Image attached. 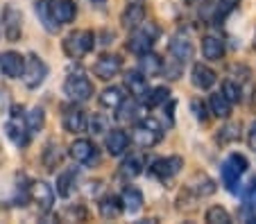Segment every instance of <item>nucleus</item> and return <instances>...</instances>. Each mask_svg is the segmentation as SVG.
Returning <instances> with one entry per match:
<instances>
[{"label":"nucleus","mask_w":256,"mask_h":224,"mask_svg":"<svg viewBox=\"0 0 256 224\" xmlns=\"http://www.w3.org/2000/svg\"><path fill=\"white\" fill-rule=\"evenodd\" d=\"M159 36H161V27L154 20H148V23L138 25L136 29H132L130 39H127V50H130L132 54H136V57H140V54L150 52V50L154 48Z\"/></svg>","instance_id":"obj_1"},{"label":"nucleus","mask_w":256,"mask_h":224,"mask_svg":"<svg viewBox=\"0 0 256 224\" xmlns=\"http://www.w3.org/2000/svg\"><path fill=\"white\" fill-rule=\"evenodd\" d=\"M132 141L143 150H150V147L159 145L164 141V127L154 118H140L132 129Z\"/></svg>","instance_id":"obj_2"},{"label":"nucleus","mask_w":256,"mask_h":224,"mask_svg":"<svg viewBox=\"0 0 256 224\" xmlns=\"http://www.w3.org/2000/svg\"><path fill=\"white\" fill-rule=\"evenodd\" d=\"M96 48V34L91 29H78L64 39V52L70 59H82Z\"/></svg>","instance_id":"obj_3"},{"label":"nucleus","mask_w":256,"mask_h":224,"mask_svg":"<svg viewBox=\"0 0 256 224\" xmlns=\"http://www.w3.org/2000/svg\"><path fill=\"white\" fill-rule=\"evenodd\" d=\"M64 95L70 102H86V100L93 98V82L84 73H70L64 79Z\"/></svg>","instance_id":"obj_4"},{"label":"nucleus","mask_w":256,"mask_h":224,"mask_svg":"<svg viewBox=\"0 0 256 224\" xmlns=\"http://www.w3.org/2000/svg\"><path fill=\"white\" fill-rule=\"evenodd\" d=\"M247 168H250V161L242 154H238V152H234V154H229L224 159L222 168H220V175H222V184L227 186V190L236 193V186L240 181V177L247 172Z\"/></svg>","instance_id":"obj_5"},{"label":"nucleus","mask_w":256,"mask_h":224,"mask_svg":"<svg viewBox=\"0 0 256 224\" xmlns=\"http://www.w3.org/2000/svg\"><path fill=\"white\" fill-rule=\"evenodd\" d=\"M5 132H7L10 141L14 143L16 147H28L32 132L28 129L23 107H12V116H10V120H7V125H5Z\"/></svg>","instance_id":"obj_6"},{"label":"nucleus","mask_w":256,"mask_h":224,"mask_svg":"<svg viewBox=\"0 0 256 224\" xmlns=\"http://www.w3.org/2000/svg\"><path fill=\"white\" fill-rule=\"evenodd\" d=\"M0 23H2V34H5V39L10 43H16L23 36V14H20L18 7H14V5L2 7Z\"/></svg>","instance_id":"obj_7"},{"label":"nucleus","mask_w":256,"mask_h":224,"mask_svg":"<svg viewBox=\"0 0 256 224\" xmlns=\"http://www.w3.org/2000/svg\"><path fill=\"white\" fill-rule=\"evenodd\" d=\"M182 168H184V159L172 154V156L154 159V161L150 163V168H148V172H150L152 177H156L159 181H170L172 177H177L179 172H182Z\"/></svg>","instance_id":"obj_8"},{"label":"nucleus","mask_w":256,"mask_h":224,"mask_svg":"<svg viewBox=\"0 0 256 224\" xmlns=\"http://www.w3.org/2000/svg\"><path fill=\"white\" fill-rule=\"evenodd\" d=\"M50 68L48 63L44 61V59L39 57V54H30L28 57V63H25V73H23V82L28 88H39L41 84L46 82V77H48Z\"/></svg>","instance_id":"obj_9"},{"label":"nucleus","mask_w":256,"mask_h":224,"mask_svg":"<svg viewBox=\"0 0 256 224\" xmlns=\"http://www.w3.org/2000/svg\"><path fill=\"white\" fill-rule=\"evenodd\" d=\"M68 154H70V159L75 163H80V166H93V163H98V159H100L96 143L88 141V138H75V141L70 143V147H68Z\"/></svg>","instance_id":"obj_10"},{"label":"nucleus","mask_w":256,"mask_h":224,"mask_svg":"<svg viewBox=\"0 0 256 224\" xmlns=\"http://www.w3.org/2000/svg\"><path fill=\"white\" fill-rule=\"evenodd\" d=\"M62 125L68 134H82L88 129V118H86V111L82 107H78V102L68 104L64 107V113H62Z\"/></svg>","instance_id":"obj_11"},{"label":"nucleus","mask_w":256,"mask_h":224,"mask_svg":"<svg viewBox=\"0 0 256 224\" xmlns=\"http://www.w3.org/2000/svg\"><path fill=\"white\" fill-rule=\"evenodd\" d=\"M122 70V59L120 54L116 52H104L98 57V61L93 63V75L102 82H109L112 77H116L118 73Z\"/></svg>","instance_id":"obj_12"},{"label":"nucleus","mask_w":256,"mask_h":224,"mask_svg":"<svg viewBox=\"0 0 256 224\" xmlns=\"http://www.w3.org/2000/svg\"><path fill=\"white\" fill-rule=\"evenodd\" d=\"M238 2L240 0H204L202 11L213 25H220L238 7Z\"/></svg>","instance_id":"obj_13"},{"label":"nucleus","mask_w":256,"mask_h":224,"mask_svg":"<svg viewBox=\"0 0 256 224\" xmlns=\"http://www.w3.org/2000/svg\"><path fill=\"white\" fill-rule=\"evenodd\" d=\"M25 63L28 59L16 50H7L0 54V73L5 75L7 79H20L25 73Z\"/></svg>","instance_id":"obj_14"},{"label":"nucleus","mask_w":256,"mask_h":224,"mask_svg":"<svg viewBox=\"0 0 256 224\" xmlns=\"http://www.w3.org/2000/svg\"><path fill=\"white\" fill-rule=\"evenodd\" d=\"M168 52H170V57L177 59V61L188 63L190 59L195 57V45H193V41H190V36L177 32L168 43Z\"/></svg>","instance_id":"obj_15"},{"label":"nucleus","mask_w":256,"mask_h":224,"mask_svg":"<svg viewBox=\"0 0 256 224\" xmlns=\"http://www.w3.org/2000/svg\"><path fill=\"white\" fill-rule=\"evenodd\" d=\"M145 23V0H127L125 9L120 14V25L125 29H136Z\"/></svg>","instance_id":"obj_16"},{"label":"nucleus","mask_w":256,"mask_h":224,"mask_svg":"<svg viewBox=\"0 0 256 224\" xmlns=\"http://www.w3.org/2000/svg\"><path fill=\"white\" fill-rule=\"evenodd\" d=\"M32 202L41 213H50L54 206V188L48 181H34L32 184Z\"/></svg>","instance_id":"obj_17"},{"label":"nucleus","mask_w":256,"mask_h":224,"mask_svg":"<svg viewBox=\"0 0 256 224\" xmlns=\"http://www.w3.org/2000/svg\"><path fill=\"white\" fill-rule=\"evenodd\" d=\"M190 82H193V86L200 88V91H208V88L216 86L218 73L213 68H208L206 63H193V68H190Z\"/></svg>","instance_id":"obj_18"},{"label":"nucleus","mask_w":256,"mask_h":224,"mask_svg":"<svg viewBox=\"0 0 256 224\" xmlns=\"http://www.w3.org/2000/svg\"><path fill=\"white\" fill-rule=\"evenodd\" d=\"M122 79H125V88L130 91V95L136 100H143L148 95V91H150V86H148L150 77H145L140 70H127Z\"/></svg>","instance_id":"obj_19"},{"label":"nucleus","mask_w":256,"mask_h":224,"mask_svg":"<svg viewBox=\"0 0 256 224\" xmlns=\"http://www.w3.org/2000/svg\"><path fill=\"white\" fill-rule=\"evenodd\" d=\"M164 68H166V61L161 59V54L152 52V50L138 57V70L145 77H159V75H164Z\"/></svg>","instance_id":"obj_20"},{"label":"nucleus","mask_w":256,"mask_h":224,"mask_svg":"<svg viewBox=\"0 0 256 224\" xmlns=\"http://www.w3.org/2000/svg\"><path fill=\"white\" fill-rule=\"evenodd\" d=\"M50 11H52V18L59 25H68L75 20L78 16V7L72 0H50Z\"/></svg>","instance_id":"obj_21"},{"label":"nucleus","mask_w":256,"mask_h":224,"mask_svg":"<svg viewBox=\"0 0 256 224\" xmlns=\"http://www.w3.org/2000/svg\"><path fill=\"white\" fill-rule=\"evenodd\" d=\"M104 147L112 156H122L127 152V147H130V136H127V132H122V129H109L106 138H104Z\"/></svg>","instance_id":"obj_22"},{"label":"nucleus","mask_w":256,"mask_h":224,"mask_svg":"<svg viewBox=\"0 0 256 224\" xmlns=\"http://www.w3.org/2000/svg\"><path fill=\"white\" fill-rule=\"evenodd\" d=\"M125 91L120 86H106L104 91L98 95V102H100L102 109H109V111H116L122 102H125Z\"/></svg>","instance_id":"obj_23"},{"label":"nucleus","mask_w":256,"mask_h":224,"mask_svg":"<svg viewBox=\"0 0 256 224\" xmlns=\"http://www.w3.org/2000/svg\"><path fill=\"white\" fill-rule=\"evenodd\" d=\"M202 54L208 61H220L224 57V41L213 34L202 36Z\"/></svg>","instance_id":"obj_24"},{"label":"nucleus","mask_w":256,"mask_h":224,"mask_svg":"<svg viewBox=\"0 0 256 224\" xmlns=\"http://www.w3.org/2000/svg\"><path fill=\"white\" fill-rule=\"evenodd\" d=\"M120 200H122V206H125V211L127 213H138L140 209H143V204H145V197H143V193H140L136 186H125L122 188V193H120Z\"/></svg>","instance_id":"obj_25"},{"label":"nucleus","mask_w":256,"mask_h":224,"mask_svg":"<svg viewBox=\"0 0 256 224\" xmlns=\"http://www.w3.org/2000/svg\"><path fill=\"white\" fill-rule=\"evenodd\" d=\"M98 211H100V215L104 220H116L122 215L125 206H122V200L118 195H104L100 200V204H98Z\"/></svg>","instance_id":"obj_26"},{"label":"nucleus","mask_w":256,"mask_h":224,"mask_svg":"<svg viewBox=\"0 0 256 224\" xmlns=\"http://www.w3.org/2000/svg\"><path fill=\"white\" fill-rule=\"evenodd\" d=\"M78 177H80V170L78 168H68V170H64L62 175L57 177V195L59 197H70L72 190H75V186H78Z\"/></svg>","instance_id":"obj_27"},{"label":"nucleus","mask_w":256,"mask_h":224,"mask_svg":"<svg viewBox=\"0 0 256 224\" xmlns=\"http://www.w3.org/2000/svg\"><path fill=\"white\" fill-rule=\"evenodd\" d=\"M140 100H136V98H130L127 100L125 98V102L120 104V107L116 109V120L118 122H138L140 120Z\"/></svg>","instance_id":"obj_28"},{"label":"nucleus","mask_w":256,"mask_h":224,"mask_svg":"<svg viewBox=\"0 0 256 224\" xmlns=\"http://www.w3.org/2000/svg\"><path fill=\"white\" fill-rule=\"evenodd\" d=\"M34 11H36V16H39L41 27H44L48 34H57L59 23L52 18V11H50V0H39V2L34 5Z\"/></svg>","instance_id":"obj_29"},{"label":"nucleus","mask_w":256,"mask_h":224,"mask_svg":"<svg viewBox=\"0 0 256 224\" xmlns=\"http://www.w3.org/2000/svg\"><path fill=\"white\" fill-rule=\"evenodd\" d=\"M208 109H211L213 116L222 118V120H227V118L232 116V102L227 100V95H224L222 91L208 95Z\"/></svg>","instance_id":"obj_30"},{"label":"nucleus","mask_w":256,"mask_h":224,"mask_svg":"<svg viewBox=\"0 0 256 224\" xmlns=\"http://www.w3.org/2000/svg\"><path fill=\"white\" fill-rule=\"evenodd\" d=\"M188 190H193L195 197H208L216 193V181L208 175H195L188 181Z\"/></svg>","instance_id":"obj_31"},{"label":"nucleus","mask_w":256,"mask_h":224,"mask_svg":"<svg viewBox=\"0 0 256 224\" xmlns=\"http://www.w3.org/2000/svg\"><path fill=\"white\" fill-rule=\"evenodd\" d=\"M170 100V88L168 86H154L148 91V95L143 98L145 109H156L161 104H166Z\"/></svg>","instance_id":"obj_32"},{"label":"nucleus","mask_w":256,"mask_h":224,"mask_svg":"<svg viewBox=\"0 0 256 224\" xmlns=\"http://www.w3.org/2000/svg\"><path fill=\"white\" fill-rule=\"evenodd\" d=\"M25 122H28V129L32 134H36V132H41L44 129V125H46V111H44V107H32L28 113H25Z\"/></svg>","instance_id":"obj_33"},{"label":"nucleus","mask_w":256,"mask_h":224,"mask_svg":"<svg viewBox=\"0 0 256 224\" xmlns=\"http://www.w3.org/2000/svg\"><path fill=\"white\" fill-rule=\"evenodd\" d=\"M41 161H44V166L48 168V170H54V168L62 163V152H59V145L54 141H50L48 145H46L44 154H41Z\"/></svg>","instance_id":"obj_34"},{"label":"nucleus","mask_w":256,"mask_h":224,"mask_svg":"<svg viewBox=\"0 0 256 224\" xmlns=\"http://www.w3.org/2000/svg\"><path fill=\"white\" fill-rule=\"evenodd\" d=\"M140 172H143V161L138 156H130V159H125L120 163V177H125V179H134Z\"/></svg>","instance_id":"obj_35"},{"label":"nucleus","mask_w":256,"mask_h":224,"mask_svg":"<svg viewBox=\"0 0 256 224\" xmlns=\"http://www.w3.org/2000/svg\"><path fill=\"white\" fill-rule=\"evenodd\" d=\"M222 93L227 95V100L232 104L242 102V86L236 82V79H224L222 82Z\"/></svg>","instance_id":"obj_36"},{"label":"nucleus","mask_w":256,"mask_h":224,"mask_svg":"<svg viewBox=\"0 0 256 224\" xmlns=\"http://www.w3.org/2000/svg\"><path fill=\"white\" fill-rule=\"evenodd\" d=\"M204 220H206L208 224H229L232 222V215H229V211L222 209V206H211V209L206 211V215H204Z\"/></svg>","instance_id":"obj_37"},{"label":"nucleus","mask_w":256,"mask_h":224,"mask_svg":"<svg viewBox=\"0 0 256 224\" xmlns=\"http://www.w3.org/2000/svg\"><path fill=\"white\" fill-rule=\"evenodd\" d=\"M240 138V122H227L218 134V143H234Z\"/></svg>","instance_id":"obj_38"},{"label":"nucleus","mask_w":256,"mask_h":224,"mask_svg":"<svg viewBox=\"0 0 256 224\" xmlns=\"http://www.w3.org/2000/svg\"><path fill=\"white\" fill-rule=\"evenodd\" d=\"M238 193H240L242 202H245L250 209H256V177H252V179L247 181V186H242Z\"/></svg>","instance_id":"obj_39"},{"label":"nucleus","mask_w":256,"mask_h":224,"mask_svg":"<svg viewBox=\"0 0 256 224\" xmlns=\"http://www.w3.org/2000/svg\"><path fill=\"white\" fill-rule=\"evenodd\" d=\"M190 109H193L195 118H198L200 122H206L208 120V113H211V109H208V104H204L202 100H193V102H190Z\"/></svg>","instance_id":"obj_40"},{"label":"nucleus","mask_w":256,"mask_h":224,"mask_svg":"<svg viewBox=\"0 0 256 224\" xmlns=\"http://www.w3.org/2000/svg\"><path fill=\"white\" fill-rule=\"evenodd\" d=\"M91 132L93 134H104L109 132V120H106V116H100V113H96V116L91 118Z\"/></svg>","instance_id":"obj_41"},{"label":"nucleus","mask_w":256,"mask_h":224,"mask_svg":"<svg viewBox=\"0 0 256 224\" xmlns=\"http://www.w3.org/2000/svg\"><path fill=\"white\" fill-rule=\"evenodd\" d=\"M247 143H250L252 150H256V122L250 127V132H247Z\"/></svg>","instance_id":"obj_42"},{"label":"nucleus","mask_w":256,"mask_h":224,"mask_svg":"<svg viewBox=\"0 0 256 224\" xmlns=\"http://www.w3.org/2000/svg\"><path fill=\"white\" fill-rule=\"evenodd\" d=\"M88 2H93V5H102V2H106V0H88Z\"/></svg>","instance_id":"obj_43"},{"label":"nucleus","mask_w":256,"mask_h":224,"mask_svg":"<svg viewBox=\"0 0 256 224\" xmlns=\"http://www.w3.org/2000/svg\"><path fill=\"white\" fill-rule=\"evenodd\" d=\"M188 5H198V2H204V0H186Z\"/></svg>","instance_id":"obj_44"},{"label":"nucleus","mask_w":256,"mask_h":224,"mask_svg":"<svg viewBox=\"0 0 256 224\" xmlns=\"http://www.w3.org/2000/svg\"><path fill=\"white\" fill-rule=\"evenodd\" d=\"M254 48H256V34H254Z\"/></svg>","instance_id":"obj_45"}]
</instances>
